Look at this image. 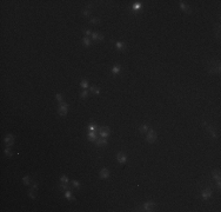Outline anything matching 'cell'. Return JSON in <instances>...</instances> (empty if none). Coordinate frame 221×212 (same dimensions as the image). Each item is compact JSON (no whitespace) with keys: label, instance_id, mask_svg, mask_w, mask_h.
<instances>
[{"label":"cell","instance_id":"cell-1","mask_svg":"<svg viewBox=\"0 0 221 212\" xmlns=\"http://www.w3.org/2000/svg\"><path fill=\"white\" fill-rule=\"evenodd\" d=\"M155 206H156L155 205V203H153V201H148V203H145L142 206H140L138 211H154Z\"/></svg>","mask_w":221,"mask_h":212},{"label":"cell","instance_id":"cell-2","mask_svg":"<svg viewBox=\"0 0 221 212\" xmlns=\"http://www.w3.org/2000/svg\"><path fill=\"white\" fill-rule=\"evenodd\" d=\"M220 72V63L219 61H212V64L209 65V73L215 74V73Z\"/></svg>","mask_w":221,"mask_h":212},{"label":"cell","instance_id":"cell-3","mask_svg":"<svg viewBox=\"0 0 221 212\" xmlns=\"http://www.w3.org/2000/svg\"><path fill=\"white\" fill-rule=\"evenodd\" d=\"M147 137H146V139H147L148 143H154L155 140H156V137H158V134H156V132L155 131H153V130H151V131H148L147 133Z\"/></svg>","mask_w":221,"mask_h":212},{"label":"cell","instance_id":"cell-4","mask_svg":"<svg viewBox=\"0 0 221 212\" xmlns=\"http://www.w3.org/2000/svg\"><path fill=\"white\" fill-rule=\"evenodd\" d=\"M67 110H68V105H67L66 103H64V101L60 103V105H59V114H60L61 117L66 116Z\"/></svg>","mask_w":221,"mask_h":212},{"label":"cell","instance_id":"cell-5","mask_svg":"<svg viewBox=\"0 0 221 212\" xmlns=\"http://www.w3.org/2000/svg\"><path fill=\"white\" fill-rule=\"evenodd\" d=\"M212 194H213L212 189H205V190L202 191V194H201V196H202V198L206 200V199H209V198H211V197H212Z\"/></svg>","mask_w":221,"mask_h":212},{"label":"cell","instance_id":"cell-6","mask_svg":"<svg viewBox=\"0 0 221 212\" xmlns=\"http://www.w3.org/2000/svg\"><path fill=\"white\" fill-rule=\"evenodd\" d=\"M109 134H111V131H109L108 127L104 126V127H101L100 128V137H102V138H107Z\"/></svg>","mask_w":221,"mask_h":212},{"label":"cell","instance_id":"cell-7","mask_svg":"<svg viewBox=\"0 0 221 212\" xmlns=\"http://www.w3.org/2000/svg\"><path fill=\"white\" fill-rule=\"evenodd\" d=\"M212 174H213V178H214V180L216 181L218 189H220V172H219L218 170H214V171L212 172Z\"/></svg>","mask_w":221,"mask_h":212},{"label":"cell","instance_id":"cell-8","mask_svg":"<svg viewBox=\"0 0 221 212\" xmlns=\"http://www.w3.org/2000/svg\"><path fill=\"white\" fill-rule=\"evenodd\" d=\"M203 127H206V128H207L208 132L211 133V136H212L213 138H216V137H218V136H216V133H215V131H214V128H213L211 125H208L206 121H203Z\"/></svg>","mask_w":221,"mask_h":212},{"label":"cell","instance_id":"cell-9","mask_svg":"<svg viewBox=\"0 0 221 212\" xmlns=\"http://www.w3.org/2000/svg\"><path fill=\"white\" fill-rule=\"evenodd\" d=\"M5 144L7 146H12L14 144V137L12 134H7L6 137H5Z\"/></svg>","mask_w":221,"mask_h":212},{"label":"cell","instance_id":"cell-10","mask_svg":"<svg viewBox=\"0 0 221 212\" xmlns=\"http://www.w3.org/2000/svg\"><path fill=\"white\" fill-rule=\"evenodd\" d=\"M116 159H118V161H119L120 164H125V163H126V160H127V158H126V156H125V153H124V152H119V153H118Z\"/></svg>","mask_w":221,"mask_h":212},{"label":"cell","instance_id":"cell-11","mask_svg":"<svg viewBox=\"0 0 221 212\" xmlns=\"http://www.w3.org/2000/svg\"><path fill=\"white\" fill-rule=\"evenodd\" d=\"M99 176H100V178L105 179V178H108L109 177V171H108V169H101L100 173H99Z\"/></svg>","mask_w":221,"mask_h":212},{"label":"cell","instance_id":"cell-12","mask_svg":"<svg viewBox=\"0 0 221 212\" xmlns=\"http://www.w3.org/2000/svg\"><path fill=\"white\" fill-rule=\"evenodd\" d=\"M107 145V140H106V138H102L101 137L100 139H96V146L98 147H104V146Z\"/></svg>","mask_w":221,"mask_h":212},{"label":"cell","instance_id":"cell-13","mask_svg":"<svg viewBox=\"0 0 221 212\" xmlns=\"http://www.w3.org/2000/svg\"><path fill=\"white\" fill-rule=\"evenodd\" d=\"M180 7L182 8V11H183V12H186V13H188V14L192 13V11H191L189 6H188V5H186L183 1H180Z\"/></svg>","mask_w":221,"mask_h":212},{"label":"cell","instance_id":"cell-14","mask_svg":"<svg viewBox=\"0 0 221 212\" xmlns=\"http://www.w3.org/2000/svg\"><path fill=\"white\" fill-rule=\"evenodd\" d=\"M93 40L95 41H102L104 40V35H101V34H98V33H92V37H91Z\"/></svg>","mask_w":221,"mask_h":212},{"label":"cell","instance_id":"cell-15","mask_svg":"<svg viewBox=\"0 0 221 212\" xmlns=\"http://www.w3.org/2000/svg\"><path fill=\"white\" fill-rule=\"evenodd\" d=\"M82 42H84L85 46H89V45L92 44V38H89V37H84V38H82Z\"/></svg>","mask_w":221,"mask_h":212},{"label":"cell","instance_id":"cell-16","mask_svg":"<svg viewBox=\"0 0 221 212\" xmlns=\"http://www.w3.org/2000/svg\"><path fill=\"white\" fill-rule=\"evenodd\" d=\"M115 46H116V48H118L119 51H125V50H126V45H125L124 42H121V41H118V42L115 44Z\"/></svg>","mask_w":221,"mask_h":212},{"label":"cell","instance_id":"cell-17","mask_svg":"<svg viewBox=\"0 0 221 212\" xmlns=\"http://www.w3.org/2000/svg\"><path fill=\"white\" fill-rule=\"evenodd\" d=\"M59 190L60 191H67V190H71V187L67 185L66 183H61V184H59Z\"/></svg>","mask_w":221,"mask_h":212},{"label":"cell","instance_id":"cell-18","mask_svg":"<svg viewBox=\"0 0 221 212\" xmlns=\"http://www.w3.org/2000/svg\"><path fill=\"white\" fill-rule=\"evenodd\" d=\"M65 197H66V198L68 199V200H71V201H72V200H75V198H74V196L72 194V193H71V191H69V190H67V191H65Z\"/></svg>","mask_w":221,"mask_h":212},{"label":"cell","instance_id":"cell-19","mask_svg":"<svg viewBox=\"0 0 221 212\" xmlns=\"http://www.w3.org/2000/svg\"><path fill=\"white\" fill-rule=\"evenodd\" d=\"M96 138H98V137H96L95 132H92V131H91V132L88 133V139L91 140V141H96Z\"/></svg>","mask_w":221,"mask_h":212},{"label":"cell","instance_id":"cell-20","mask_svg":"<svg viewBox=\"0 0 221 212\" xmlns=\"http://www.w3.org/2000/svg\"><path fill=\"white\" fill-rule=\"evenodd\" d=\"M121 72V66L120 65H115V66H113V68H112V73L113 74H118V73Z\"/></svg>","mask_w":221,"mask_h":212},{"label":"cell","instance_id":"cell-21","mask_svg":"<svg viewBox=\"0 0 221 212\" xmlns=\"http://www.w3.org/2000/svg\"><path fill=\"white\" fill-rule=\"evenodd\" d=\"M139 132L140 133H147L148 132V125L147 124H144V125L141 126L140 128H139Z\"/></svg>","mask_w":221,"mask_h":212},{"label":"cell","instance_id":"cell-22","mask_svg":"<svg viewBox=\"0 0 221 212\" xmlns=\"http://www.w3.org/2000/svg\"><path fill=\"white\" fill-rule=\"evenodd\" d=\"M22 183H24L25 185H29V184H31V177H28V176L24 177V178H22Z\"/></svg>","mask_w":221,"mask_h":212},{"label":"cell","instance_id":"cell-23","mask_svg":"<svg viewBox=\"0 0 221 212\" xmlns=\"http://www.w3.org/2000/svg\"><path fill=\"white\" fill-rule=\"evenodd\" d=\"M91 5H88L87 6V8H85V10H84V11H82V14H84V15H85V17H88V15H89V13H91V11H89V8H91Z\"/></svg>","mask_w":221,"mask_h":212},{"label":"cell","instance_id":"cell-24","mask_svg":"<svg viewBox=\"0 0 221 212\" xmlns=\"http://www.w3.org/2000/svg\"><path fill=\"white\" fill-rule=\"evenodd\" d=\"M88 128H89V131L95 132V130H96V124H95V123H91V124L88 125Z\"/></svg>","mask_w":221,"mask_h":212},{"label":"cell","instance_id":"cell-25","mask_svg":"<svg viewBox=\"0 0 221 212\" xmlns=\"http://www.w3.org/2000/svg\"><path fill=\"white\" fill-rule=\"evenodd\" d=\"M140 8H141V4L140 2H135L134 4V6H133V10L135 11V12H138V11H140Z\"/></svg>","mask_w":221,"mask_h":212},{"label":"cell","instance_id":"cell-26","mask_svg":"<svg viewBox=\"0 0 221 212\" xmlns=\"http://www.w3.org/2000/svg\"><path fill=\"white\" fill-rule=\"evenodd\" d=\"M28 196H29V197H31L32 199H35V197H37V194H35V191H34L33 189L28 191Z\"/></svg>","mask_w":221,"mask_h":212},{"label":"cell","instance_id":"cell-27","mask_svg":"<svg viewBox=\"0 0 221 212\" xmlns=\"http://www.w3.org/2000/svg\"><path fill=\"white\" fill-rule=\"evenodd\" d=\"M80 86L85 90V88H87L88 87V83L86 81V80H81V83H80Z\"/></svg>","mask_w":221,"mask_h":212},{"label":"cell","instance_id":"cell-28","mask_svg":"<svg viewBox=\"0 0 221 212\" xmlns=\"http://www.w3.org/2000/svg\"><path fill=\"white\" fill-rule=\"evenodd\" d=\"M72 185H73V187H75V189H80V183L78 181V180H73L72 181Z\"/></svg>","mask_w":221,"mask_h":212},{"label":"cell","instance_id":"cell-29","mask_svg":"<svg viewBox=\"0 0 221 212\" xmlns=\"http://www.w3.org/2000/svg\"><path fill=\"white\" fill-rule=\"evenodd\" d=\"M100 22V19L99 18H92L91 19V24H93V25H98Z\"/></svg>","mask_w":221,"mask_h":212},{"label":"cell","instance_id":"cell-30","mask_svg":"<svg viewBox=\"0 0 221 212\" xmlns=\"http://www.w3.org/2000/svg\"><path fill=\"white\" fill-rule=\"evenodd\" d=\"M55 98H57V100H59L60 103H62V101H64V95H62L61 93H58V94L55 95Z\"/></svg>","mask_w":221,"mask_h":212},{"label":"cell","instance_id":"cell-31","mask_svg":"<svg viewBox=\"0 0 221 212\" xmlns=\"http://www.w3.org/2000/svg\"><path fill=\"white\" fill-rule=\"evenodd\" d=\"M91 91H92L93 93H95V94H99V93H100V90H99L98 87H95V86L91 87Z\"/></svg>","mask_w":221,"mask_h":212},{"label":"cell","instance_id":"cell-32","mask_svg":"<svg viewBox=\"0 0 221 212\" xmlns=\"http://www.w3.org/2000/svg\"><path fill=\"white\" fill-rule=\"evenodd\" d=\"M87 95H88V92L86 91V90L81 91V93H80V97H81V98H87Z\"/></svg>","mask_w":221,"mask_h":212},{"label":"cell","instance_id":"cell-33","mask_svg":"<svg viewBox=\"0 0 221 212\" xmlns=\"http://www.w3.org/2000/svg\"><path fill=\"white\" fill-rule=\"evenodd\" d=\"M60 181H61V183H68V178H67V176H61V177H60Z\"/></svg>","mask_w":221,"mask_h":212},{"label":"cell","instance_id":"cell-34","mask_svg":"<svg viewBox=\"0 0 221 212\" xmlns=\"http://www.w3.org/2000/svg\"><path fill=\"white\" fill-rule=\"evenodd\" d=\"M5 154H6L7 157H11V156H12V151H11V150L7 147L6 150H5Z\"/></svg>","mask_w":221,"mask_h":212},{"label":"cell","instance_id":"cell-35","mask_svg":"<svg viewBox=\"0 0 221 212\" xmlns=\"http://www.w3.org/2000/svg\"><path fill=\"white\" fill-rule=\"evenodd\" d=\"M85 33L87 37H92V32H91V30H85Z\"/></svg>","mask_w":221,"mask_h":212}]
</instances>
